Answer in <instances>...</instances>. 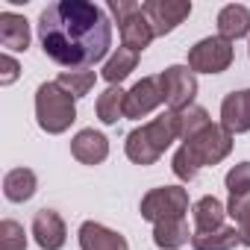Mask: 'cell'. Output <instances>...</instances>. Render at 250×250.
Returning <instances> with one entry per match:
<instances>
[{
  "instance_id": "obj_26",
  "label": "cell",
  "mask_w": 250,
  "mask_h": 250,
  "mask_svg": "<svg viewBox=\"0 0 250 250\" xmlns=\"http://www.w3.org/2000/svg\"><path fill=\"white\" fill-rule=\"evenodd\" d=\"M224 186H227L229 197H232V194H250V162L232 165V168L227 171V177H224Z\"/></svg>"
},
{
  "instance_id": "obj_2",
  "label": "cell",
  "mask_w": 250,
  "mask_h": 250,
  "mask_svg": "<svg viewBox=\"0 0 250 250\" xmlns=\"http://www.w3.org/2000/svg\"><path fill=\"white\" fill-rule=\"evenodd\" d=\"M36 121L47 136H62L77 121V97H71L56 80L36 88Z\"/></svg>"
},
{
  "instance_id": "obj_23",
  "label": "cell",
  "mask_w": 250,
  "mask_h": 250,
  "mask_svg": "<svg viewBox=\"0 0 250 250\" xmlns=\"http://www.w3.org/2000/svg\"><path fill=\"white\" fill-rule=\"evenodd\" d=\"M180 115V139L183 142H188V139H194L200 130H206L209 124H212V118H209V112L203 109V106H188V109H183V112H177Z\"/></svg>"
},
{
  "instance_id": "obj_3",
  "label": "cell",
  "mask_w": 250,
  "mask_h": 250,
  "mask_svg": "<svg viewBox=\"0 0 250 250\" xmlns=\"http://www.w3.org/2000/svg\"><path fill=\"white\" fill-rule=\"evenodd\" d=\"M139 212H142V218L150 221V224L186 218V212H188V191H186L183 186H159V188H150V191L142 197Z\"/></svg>"
},
{
  "instance_id": "obj_25",
  "label": "cell",
  "mask_w": 250,
  "mask_h": 250,
  "mask_svg": "<svg viewBox=\"0 0 250 250\" xmlns=\"http://www.w3.org/2000/svg\"><path fill=\"white\" fill-rule=\"evenodd\" d=\"M171 171H174L177 180H183V183H191V180L200 174V165H197L194 156L186 150V145L177 147V153H174V159H171Z\"/></svg>"
},
{
  "instance_id": "obj_8",
  "label": "cell",
  "mask_w": 250,
  "mask_h": 250,
  "mask_svg": "<svg viewBox=\"0 0 250 250\" xmlns=\"http://www.w3.org/2000/svg\"><path fill=\"white\" fill-rule=\"evenodd\" d=\"M30 235L33 241L42 247V250H62L65 241H68V229H65V221L56 209H39L33 215V227H30Z\"/></svg>"
},
{
  "instance_id": "obj_21",
  "label": "cell",
  "mask_w": 250,
  "mask_h": 250,
  "mask_svg": "<svg viewBox=\"0 0 250 250\" xmlns=\"http://www.w3.org/2000/svg\"><path fill=\"white\" fill-rule=\"evenodd\" d=\"M241 244L238 238V227H221L212 232H194L191 235V247L194 250H235Z\"/></svg>"
},
{
  "instance_id": "obj_12",
  "label": "cell",
  "mask_w": 250,
  "mask_h": 250,
  "mask_svg": "<svg viewBox=\"0 0 250 250\" xmlns=\"http://www.w3.org/2000/svg\"><path fill=\"white\" fill-rule=\"evenodd\" d=\"M77 241H80V250H130V241L118 229H109V227H103L97 221L80 224Z\"/></svg>"
},
{
  "instance_id": "obj_14",
  "label": "cell",
  "mask_w": 250,
  "mask_h": 250,
  "mask_svg": "<svg viewBox=\"0 0 250 250\" xmlns=\"http://www.w3.org/2000/svg\"><path fill=\"white\" fill-rule=\"evenodd\" d=\"M218 36L232 44L238 39H250V9L244 3H227L218 12Z\"/></svg>"
},
{
  "instance_id": "obj_31",
  "label": "cell",
  "mask_w": 250,
  "mask_h": 250,
  "mask_svg": "<svg viewBox=\"0 0 250 250\" xmlns=\"http://www.w3.org/2000/svg\"><path fill=\"white\" fill-rule=\"evenodd\" d=\"M247 56H250V42H247Z\"/></svg>"
},
{
  "instance_id": "obj_24",
  "label": "cell",
  "mask_w": 250,
  "mask_h": 250,
  "mask_svg": "<svg viewBox=\"0 0 250 250\" xmlns=\"http://www.w3.org/2000/svg\"><path fill=\"white\" fill-rule=\"evenodd\" d=\"M27 229L24 224L12 221V218H3L0 221V250H27Z\"/></svg>"
},
{
  "instance_id": "obj_7",
  "label": "cell",
  "mask_w": 250,
  "mask_h": 250,
  "mask_svg": "<svg viewBox=\"0 0 250 250\" xmlns=\"http://www.w3.org/2000/svg\"><path fill=\"white\" fill-rule=\"evenodd\" d=\"M191 9H194L191 0H145V3H142V12L150 21L156 36L174 33L191 15Z\"/></svg>"
},
{
  "instance_id": "obj_18",
  "label": "cell",
  "mask_w": 250,
  "mask_h": 250,
  "mask_svg": "<svg viewBox=\"0 0 250 250\" xmlns=\"http://www.w3.org/2000/svg\"><path fill=\"white\" fill-rule=\"evenodd\" d=\"M94 112H97L100 124H106V127H115L121 118H127V91H124L121 85H109V88L97 97Z\"/></svg>"
},
{
  "instance_id": "obj_17",
  "label": "cell",
  "mask_w": 250,
  "mask_h": 250,
  "mask_svg": "<svg viewBox=\"0 0 250 250\" xmlns=\"http://www.w3.org/2000/svg\"><path fill=\"white\" fill-rule=\"evenodd\" d=\"M39 191V177L33 168H12L3 177V194L9 203H27Z\"/></svg>"
},
{
  "instance_id": "obj_16",
  "label": "cell",
  "mask_w": 250,
  "mask_h": 250,
  "mask_svg": "<svg viewBox=\"0 0 250 250\" xmlns=\"http://www.w3.org/2000/svg\"><path fill=\"white\" fill-rule=\"evenodd\" d=\"M118 33H121V44L136 50V53H142L145 47H150V42L156 39V33H153V27H150V21L145 18L142 9L136 15H130L124 24H118Z\"/></svg>"
},
{
  "instance_id": "obj_9",
  "label": "cell",
  "mask_w": 250,
  "mask_h": 250,
  "mask_svg": "<svg viewBox=\"0 0 250 250\" xmlns=\"http://www.w3.org/2000/svg\"><path fill=\"white\" fill-rule=\"evenodd\" d=\"M162 85L159 77H142L130 91H127V118L130 121H142L150 112H156L162 106Z\"/></svg>"
},
{
  "instance_id": "obj_20",
  "label": "cell",
  "mask_w": 250,
  "mask_h": 250,
  "mask_svg": "<svg viewBox=\"0 0 250 250\" xmlns=\"http://www.w3.org/2000/svg\"><path fill=\"white\" fill-rule=\"evenodd\" d=\"M136 65H139V53L136 50H130V47H118L106 62H103V71H100V77L109 83V85H121L124 80H127L133 71H136Z\"/></svg>"
},
{
  "instance_id": "obj_10",
  "label": "cell",
  "mask_w": 250,
  "mask_h": 250,
  "mask_svg": "<svg viewBox=\"0 0 250 250\" xmlns=\"http://www.w3.org/2000/svg\"><path fill=\"white\" fill-rule=\"evenodd\" d=\"M221 127L232 136L250 133V88L229 91L221 100Z\"/></svg>"
},
{
  "instance_id": "obj_28",
  "label": "cell",
  "mask_w": 250,
  "mask_h": 250,
  "mask_svg": "<svg viewBox=\"0 0 250 250\" xmlns=\"http://www.w3.org/2000/svg\"><path fill=\"white\" fill-rule=\"evenodd\" d=\"M21 77V65H18V59L12 56V53H3L0 56V85H12L15 80Z\"/></svg>"
},
{
  "instance_id": "obj_15",
  "label": "cell",
  "mask_w": 250,
  "mask_h": 250,
  "mask_svg": "<svg viewBox=\"0 0 250 250\" xmlns=\"http://www.w3.org/2000/svg\"><path fill=\"white\" fill-rule=\"evenodd\" d=\"M191 221H194V232L221 229L224 221H227V206L215 194H203L200 200L191 203Z\"/></svg>"
},
{
  "instance_id": "obj_30",
  "label": "cell",
  "mask_w": 250,
  "mask_h": 250,
  "mask_svg": "<svg viewBox=\"0 0 250 250\" xmlns=\"http://www.w3.org/2000/svg\"><path fill=\"white\" fill-rule=\"evenodd\" d=\"M235 224H238V238H241V247H250V212H247V215H241Z\"/></svg>"
},
{
  "instance_id": "obj_6",
  "label": "cell",
  "mask_w": 250,
  "mask_h": 250,
  "mask_svg": "<svg viewBox=\"0 0 250 250\" xmlns=\"http://www.w3.org/2000/svg\"><path fill=\"white\" fill-rule=\"evenodd\" d=\"M235 59V47L232 42L221 39V36H209L200 39L191 50H188V68L194 74H224Z\"/></svg>"
},
{
  "instance_id": "obj_27",
  "label": "cell",
  "mask_w": 250,
  "mask_h": 250,
  "mask_svg": "<svg viewBox=\"0 0 250 250\" xmlns=\"http://www.w3.org/2000/svg\"><path fill=\"white\" fill-rule=\"evenodd\" d=\"M106 9H109V15L115 18V24H124L130 15H136V12L142 9V3H136V0H109Z\"/></svg>"
},
{
  "instance_id": "obj_1",
  "label": "cell",
  "mask_w": 250,
  "mask_h": 250,
  "mask_svg": "<svg viewBox=\"0 0 250 250\" xmlns=\"http://www.w3.org/2000/svg\"><path fill=\"white\" fill-rule=\"evenodd\" d=\"M36 27L44 56L68 71H85L112 56V21L91 0H56L42 9Z\"/></svg>"
},
{
  "instance_id": "obj_19",
  "label": "cell",
  "mask_w": 250,
  "mask_h": 250,
  "mask_svg": "<svg viewBox=\"0 0 250 250\" xmlns=\"http://www.w3.org/2000/svg\"><path fill=\"white\" fill-rule=\"evenodd\" d=\"M191 229H188V221L186 218H174V221H162V224H153V244L159 250H180L183 244L191 241Z\"/></svg>"
},
{
  "instance_id": "obj_5",
  "label": "cell",
  "mask_w": 250,
  "mask_h": 250,
  "mask_svg": "<svg viewBox=\"0 0 250 250\" xmlns=\"http://www.w3.org/2000/svg\"><path fill=\"white\" fill-rule=\"evenodd\" d=\"M235 136L232 133H227L221 124H209L206 130H200L194 139H188V142H183L186 145V150L194 156V162L200 165V168H206V165H218V162H224L229 153H232V142Z\"/></svg>"
},
{
  "instance_id": "obj_13",
  "label": "cell",
  "mask_w": 250,
  "mask_h": 250,
  "mask_svg": "<svg viewBox=\"0 0 250 250\" xmlns=\"http://www.w3.org/2000/svg\"><path fill=\"white\" fill-rule=\"evenodd\" d=\"M0 44L6 53H27L30 47V21L18 12H0Z\"/></svg>"
},
{
  "instance_id": "obj_29",
  "label": "cell",
  "mask_w": 250,
  "mask_h": 250,
  "mask_svg": "<svg viewBox=\"0 0 250 250\" xmlns=\"http://www.w3.org/2000/svg\"><path fill=\"white\" fill-rule=\"evenodd\" d=\"M250 212V194H232L229 200H227V215L232 218V221H238L241 215H247Z\"/></svg>"
},
{
  "instance_id": "obj_11",
  "label": "cell",
  "mask_w": 250,
  "mask_h": 250,
  "mask_svg": "<svg viewBox=\"0 0 250 250\" xmlns=\"http://www.w3.org/2000/svg\"><path fill=\"white\" fill-rule=\"evenodd\" d=\"M71 156L80 162V165H100L106 162L109 156V139L94 130V127H85L80 130L74 139H71Z\"/></svg>"
},
{
  "instance_id": "obj_22",
  "label": "cell",
  "mask_w": 250,
  "mask_h": 250,
  "mask_svg": "<svg viewBox=\"0 0 250 250\" xmlns=\"http://www.w3.org/2000/svg\"><path fill=\"white\" fill-rule=\"evenodd\" d=\"M56 83H59L71 97H77V100H80V97H85V94L94 88L97 74H94V71H88V68H85V71H62V74L56 77Z\"/></svg>"
},
{
  "instance_id": "obj_4",
  "label": "cell",
  "mask_w": 250,
  "mask_h": 250,
  "mask_svg": "<svg viewBox=\"0 0 250 250\" xmlns=\"http://www.w3.org/2000/svg\"><path fill=\"white\" fill-rule=\"evenodd\" d=\"M159 85H162V100L171 112H183V109L194 106L197 74L188 65H168L159 74Z\"/></svg>"
}]
</instances>
